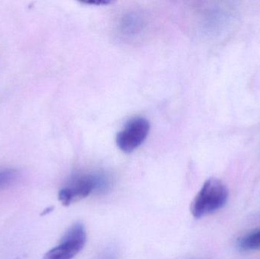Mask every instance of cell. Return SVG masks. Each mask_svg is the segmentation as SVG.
I'll use <instances>...</instances> for the list:
<instances>
[{"instance_id":"3","label":"cell","mask_w":260,"mask_h":259,"mask_svg":"<svg viewBox=\"0 0 260 259\" xmlns=\"http://www.w3.org/2000/svg\"><path fill=\"white\" fill-rule=\"evenodd\" d=\"M86 241L85 226L76 222L67 230L59 245L49 250L43 259H73L83 249Z\"/></svg>"},{"instance_id":"4","label":"cell","mask_w":260,"mask_h":259,"mask_svg":"<svg viewBox=\"0 0 260 259\" xmlns=\"http://www.w3.org/2000/svg\"><path fill=\"white\" fill-rule=\"evenodd\" d=\"M150 123L143 117H135L125 125L116 138L117 147L125 153H131L137 149L148 137Z\"/></svg>"},{"instance_id":"1","label":"cell","mask_w":260,"mask_h":259,"mask_svg":"<svg viewBox=\"0 0 260 259\" xmlns=\"http://www.w3.org/2000/svg\"><path fill=\"white\" fill-rule=\"evenodd\" d=\"M112 179L102 171L76 173L70 176L59 190L58 198L63 205H70L91 195L102 194L111 190Z\"/></svg>"},{"instance_id":"2","label":"cell","mask_w":260,"mask_h":259,"mask_svg":"<svg viewBox=\"0 0 260 259\" xmlns=\"http://www.w3.org/2000/svg\"><path fill=\"white\" fill-rule=\"evenodd\" d=\"M229 196V189L222 181L209 178L194 198L191 204V213L196 218L213 214L226 205Z\"/></svg>"},{"instance_id":"5","label":"cell","mask_w":260,"mask_h":259,"mask_svg":"<svg viewBox=\"0 0 260 259\" xmlns=\"http://www.w3.org/2000/svg\"><path fill=\"white\" fill-rule=\"evenodd\" d=\"M238 249L241 251H254L260 249V229L252 231L238 240Z\"/></svg>"},{"instance_id":"7","label":"cell","mask_w":260,"mask_h":259,"mask_svg":"<svg viewBox=\"0 0 260 259\" xmlns=\"http://www.w3.org/2000/svg\"><path fill=\"white\" fill-rule=\"evenodd\" d=\"M141 24L142 22L137 16H130L124 23V30L129 33H136L139 30Z\"/></svg>"},{"instance_id":"8","label":"cell","mask_w":260,"mask_h":259,"mask_svg":"<svg viewBox=\"0 0 260 259\" xmlns=\"http://www.w3.org/2000/svg\"><path fill=\"white\" fill-rule=\"evenodd\" d=\"M102 259H115V253L113 251L107 252Z\"/></svg>"},{"instance_id":"6","label":"cell","mask_w":260,"mask_h":259,"mask_svg":"<svg viewBox=\"0 0 260 259\" xmlns=\"http://www.w3.org/2000/svg\"><path fill=\"white\" fill-rule=\"evenodd\" d=\"M18 173L13 169L0 170V188L10 185L16 180Z\"/></svg>"}]
</instances>
